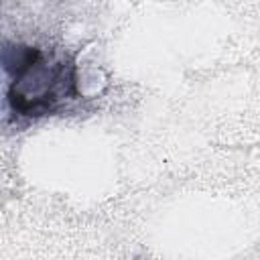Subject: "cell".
I'll use <instances>...</instances> for the list:
<instances>
[{"label": "cell", "mask_w": 260, "mask_h": 260, "mask_svg": "<svg viewBox=\"0 0 260 260\" xmlns=\"http://www.w3.org/2000/svg\"><path fill=\"white\" fill-rule=\"evenodd\" d=\"M6 71V104L18 118H45L77 102L79 75L75 57L26 43H6L2 49Z\"/></svg>", "instance_id": "obj_1"}]
</instances>
